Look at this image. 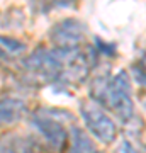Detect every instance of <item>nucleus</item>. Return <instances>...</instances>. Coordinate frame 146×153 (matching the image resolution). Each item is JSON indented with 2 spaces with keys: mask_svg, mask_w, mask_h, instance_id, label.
Masks as SVG:
<instances>
[{
  "mask_svg": "<svg viewBox=\"0 0 146 153\" xmlns=\"http://www.w3.org/2000/svg\"><path fill=\"white\" fill-rule=\"evenodd\" d=\"M65 112L61 109H39L31 114V126L43 136L49 148L61 153L68 145V131L63 126L60 116Z\"/></svg>",
  "mask_w": 146,
  "mask_h": 153,
  "instance_id": "obj_2",
  "label": "nucleus"
},
{
  "mask_svg": "<svg viewBox=\"0 0 146 153\" xmlns=\"http://www.w3.org/2000/svg\"><path fill=\"white\" fill-rule=\"evenodd\" d=\"M27 105L22 99L17 97H2L0 99V129L9 128L22 119L26 114Z\"/></svg>",
  "mask_w": 146,
  "mask_h": 153,
  "instance_id": "obj_5",
  "label": "nucleus"
},
{
  "mask_svg": "<svg viewBox=\"0 0 146 153\" xmlns=\"http://www.w3.org/2000/svg\"><path fill=\"white\" fill-rule=\"evenodd\" d=\"M36 145L31 138L16 133L0 134V153H34Z\"/></svg>",
  "mask_w": 146,
  "mask_h": 153,
  "instance_id": "obj_6",
  "label": "nucleus"
},
{
  "mask_svg": "<svg viewBox=\"0 0 146 153\" xmlns=\"http://www.w3.org/2000/svg\"><path fill=\"white\" fill-rule=\"evenodd\" d=\"M71 145H70V153H97L93 141L88 138L87 133H83V129L73 126L70 134Z\"/></svg>",
  "mask_w": 146,
  "mask_h": 153,
  "instance_id": "obj_7",
  "label": "nucleus"
},
{
  "mask_svg": "<svg viewBox=\"0 0 146 153\" xmlns=\"http://www.w3.org/2000/svg\"><path fill=\"white\" fill-rule=\"evenodd\" d=\"M85 24L75 17H66L56 22L49 33V38L61 49H76V46L85 39Z\"/></svg>",
  "mask_w": 146,
  "mask_h": 153,
  "instance_id": "obj_4",
  "label": "nucleus"
},
{
  "mask_svg": "<svg viewBox=\"0 0 146 153\" xmlns=\"http://www.w3.org/2000/svg\"><path fill=\"white\" fill-rule=\"evenodd\" d=\"M80 114L82 119L85 123L87 129L92 133L100 143L109 145L112 143L117 136V128L110 119V116L99 105L95 100H85L80 105Z\"/></svg>",
  "mask_w": 146,
  "mask_h": 153,
  "instance_id": "obj_3",
  "label": "nucleus"
},
{
  "mask_svg": "<svg viewBox=\"0 0 146 153\" xmlns=\"http://www.w3.org/2000/svg\"><path fill=\"white\" fill-rule=\"evenodd\" d=\"M97 153H99V152H97Z\"/></svg>",
  "mask_w": 146,
  "mask_h": 153,
  "instance_id": "obj_10",
  "label": "nucleus"
},
{
  "mask_svg": "<svg viewBox=\"0 0 146 153\" xmlns=\"http://www.w3.org/2000/svg\"><path fill=\"white\" fill-rule=\"evenodd\" d=\"M97 100L112 109L122 121H127L134 114V102L131 97L129 75L124 70L117 71L114 76H105L95 80Z\"/></svg>",
  "mask_w": 146,
  "mask_h": 153,
  "instance_id": "obj_1",
  "label": "nucleus"
},
{
  "mask_svg": "<svg viewBox=\"0 0 146 153\" xmlns=\"http://www.w3.org/2000/svg\"><path fill=\"white\" fill-rule=\"evenodd\" d=\"M22 51H26V44L24 43H21V41H17L14 38H9V36H0V53L17 56L21 55Z\"/></svg>",
  "mask_w": 146,
  "mask_h": 153,
  "instance_id": "obj_8",
  "label": "nucleus"
},
{
  "mask_svg": "<svg viewBox=\"0 0 146 153\" xmlns=\"http://www.w3.org/2000/svg\"><path fill=\"white\" fill-rule=\"evenodd\" d=\"M141 65L145 66V71H146V51H145V55H143V58H141Z\"/></svg>",
  "mask_w": 146,
  "mask_h": 153,
  "instance_id": "obj_9",
  "label": "nucleus"
}]
</instances>
